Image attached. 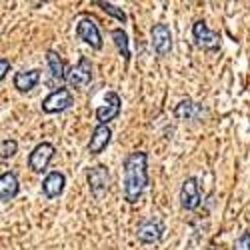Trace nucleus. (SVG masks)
<instances>
[{
    "instance_id": "obj_11",
    "label": "nucleus",
    "mask_w": 250,
    "mask_h": 250,
    "mask_svg": "<svg viewBox=\"0 0 250 250\" xmlns=\"http://www.w3.org/2000/svg\"><path fill=\"white\" fill-rule=\"evenodd\" d=\"M164 236V224L160 220H144L136 228V238L142 244H156Z\"/></svg>"
},
{
    "instance_id": "obj_15",
    "label": "nucleus",
    "mask_w": 250,
    "mask_h": 250,
    "mask_svg": "<svg viewBox=\"0 0 250 250\" xmlns=\"http://www.w3.org/2000/svg\"><path fill=\"white\" fill-rule=\"evenodd\" d=\"M20 192V182L14 172L0 174V200H12Z\"/></svg>"
},
{
    "instance_id": "obj_1",
    "label": "nucleus",
    "mask_w": 250,
    "mask_h": 250,
    "mask_svg": "<svg viewBox=\"0 0 250 250\" xmlns=\"http://www.w3.org/2000/svg\"><path fill=\"white\" fill-rule=\"evenodd\" d=\"M124 172V200L136 204L148 186V154L136 150L130 152L122 162Z\"/></svg>"
},
{
    "instance_id": "obj_14",
    "label": "nucleus",
    "mask_w": 250,
    "mask_h": 250,
    "mask_svg": "<svg viewBox=\"0 0 250 250\" xmlns=\"http://www.w3.org/2000/svg\"><path fill=\"white\" fill-rule=\"evenodd\" d=\"M40 82V70H20L14 74L12 84L18 92H30L32 88H36V84Z\"/></svg>"
},
{
    "instance_id": "obj_7",
    "label": "nucleus",
    "mask_w": 250,
    "mask_h": 250,
    "mask_svg": "<svg viewBox=\"0 0 250 250\" xmlns=\"http://www.w3.org/2000/svg\"><path fill=\"white\" fill-rule=\"evenodd\" d=\"M86 182L94 198H100L110 186V172L104 164H96L86 172Z\"/></svg>"
},
{
    "instance_id": "obj_18",
    "label": "nucleus",
    "mask_w": 250,
    "mask_h": 250,
    "mask_svg": "<svg viewBox=\"0 0 250 250\" xmlns=\"http://www.w3.org/2000/svg\"><path fill=\"white\" fill-rule=\"evenodd\" d=\"M112 40H114V44L120 52V56L124 58V62H130V42H128V34L124 32L122 28H114L112 30Z\"/></svg>"
},
{
    "instance_id": "obj_13",
    "label": "nucleus",
    "mask_w": 250,
    "mask_h": 250,
    "mask_svg": "<svg viewBox=\"0 0 250 250\" xmlns=\"http://www.w3.org/2000/svg\"><path fill=\"white\" fill-rule=\"evenodd\" d=\"M110 138H112V130L106 126V124H98V126L92 130V136L88 140V152L90 154H100L104 148L108 146Z\"/></svg>"
},
{
    "instance_id": "obj_3",
    "label": "nucleus",
    "mask_w": 250,
    "mask_h": 250,
    "mask_svg": "<svg viewBox=\"0 0 250 250\" xmlns=\"http://www.w3.org/2000/svg\"><path fill=\"white\" fill-rule=\"evenodd\" d=\"M72 104H74L72 92H70L68 88H64V86H60V88L52 90V92L42 100L40 108H42L44 114H60V112L68 110Z\"/></svg>"
},
{
    "instance_id": "obj_4",
    "label": "nucleus",
    "mask_w": 250,
    "mask_h": 250,
    "mask_svg": "<svg viewBox=\"0 0 250 250\" xmlns=\"http://www.w3.org/2000/svg\"><path fill=\"white\" fill-rule=\"evenodd\" d=\"M192 38L198 48L208 50V52H214L220 48V34L208 28V24L204 20H196L192 24Z\"/></svg>"
},
{
    "instance_id": "obj_16",
    "label": "nucleus",
    "mask_w": 250,
    "mask_h": 250,
    "mask_svg": "<svg viewBox=\"0 0 250 250\" xmlns=\"http://www.w3.org/2000/svg\"><path fill=\"white\" fill-rule=\"evenodd\" d=\"M46 62H48V68H50V82L56 84V82L66 80V66H64V60L56 50H48L46 52Z\"/></svg>"
},
{
    "instance_id": "obj_17",
    "label": "nucleus",
    "mask_w": 250,
    "mask_h": 250,
    "mask_svg": "<svg viewBox=\"0 0 250 250\" xmlns=\"http://www.w3.org/2000/svg\"><path fill=\"white\" fill-rule=\"evenodd\" d=\"M174 114L180 120H190V118L200 116V106H198V104H194L190 98H186V100L178 102V106L174 108Z\"/></svg>"
},
{
    "instance_id": "obj_10",
    "label": "nucleus",
    "mask_w": 250,
    "mask_h": 250,
    "mask_svg": "<svg viewBox=\"0 0 250 250\" xmlns=\"http://www.w3.org/2000/svg\"><path fill=\"white\" fill-rule=\"evenodd\" d=\"M200 204V186L194 176H188L180 188V206L184 210H196Z\"/></svg>"
},
{
    "instance_id": "obj_6",
    "label": "nucleus",
    "mask_w": 250,
    "mask_h": 250,
    "mask_svg": "<svg viewBox=\"0 0 250 250\" xmlns=\"http://www.w3.org/2000/svg\"><path fill=\"white\" fill-rule=\"evenodd\" d=\"M120 110H122V100L114 90H110V92L104 94V102L94 110V116H96L98 124H106L108 126L110 120L120 116Z\"/></svg>"
},
{
    "instance_id": "obj_22",
    "label": "nucleus",
    "mask_w": 250,
    "mask_h": 250,
    "mask_svg": "<svg viewBox=\"0 0 250 250\" xmlns=\"http://www.w3.org/2000/svg\"><path fill=\"white\" fill-rule=\"evenodd\" d=\"M8 72H10V60L8 58H0V82L6 78Z\"/></svg>"
},
{
    "instance_id": "obj_20",
    "label": "nucleus",
    "mask_w": 250,
    "mask_h": 250,
    "mask_svg": "<svg viewBox=\"0 0 250 250\" xmlns=\"http://www.w3.org/2000/svg\"><path fill=\"white\" fill-rule=\"evenodd\" d=\"M18 152V142L16 140H2L0 142V158L6 160V158H12L14 154Z\"/></svg>"
},
{
    "instance_id": "obj_9",
    "label": "nucleus",
    "mask_w": 250,
    "mask_h": 250,
    "mask_svg": "<svg viewBox=\"0 0 250 250\" xmlns=\"http://www.w3.org/2000/svg\"><path fill=\"white\" fill-rule=\"evenodd\" d=\"M150 42H152V48L158 56H166L170 50H172V32L170 28L158 22L150 28Z\"/></svg>"
},
{
    "instance_id": "obj_8",
    "label": "nucleus",
    "mask_w": 250,
    "mask_h": 250,
    "mask_svg": "<svg viewBox=\"0 0 250 250\" xmlns=\"http://www.w3.org/2000/svg\"><path fill=\"white\" fill-rule=\"evenodd\" d=\"M76 36L82 40V42H86L90 48H94V50L102 48V34L98 30L96 22L92 18H88V16H84L76 24Z\"/></svg>"
},
{
    "instance_id": "obj_2",
    "label": "nucleus",
    "mask_w": 250,
    "mask_h": 250,
    "mask_svg": "<svg viewBox=\"0 0 250 250\" xmlns=\"http://www.w3.org/2000/svg\"><path fill=\"white\" fill-rule=\"evenodd\" d=\"M92 70H94V66H92L90 58L88 56H80V60L66 72L68 86H72V88H86V86H90L92 76H94Z\"/></svg>"
},
{
    "instance_id": "obj_5",
    "label": "nucleus",
    "mask_w": 250,
    "mask_h": 250,
    "mask_svg": "<svg viewBox=\"0 0 250 250\" xmlns=\"http://www.w3.org/2000/svg\"><path fill=\"white\" fill-rule=\"evenodd\" d=\"M54 152H56V148H54V144H50V142L36 144V146L32 148V152H30V156H28V168L32 172H36V174L44 172L48 168L50 160L54 158Z\"/></svg>"
},
{
    "instance_id": "obj_19",
    "label": "nucleus",
    "mask_w": 250,
    "mask_h": 250,
    "mask_svg": "<svg viewBox=\"0 0 250 250\" xmlns=\"http://www.w3.org/2000/svg\"><path fill=\"white\" fill-rule=\"evenodd\" d=\"M96 4H98L104 12H108L110 16H114L116 20H120V22H126V14H124L122 8H118V6L110 4V2H102V0H96Z\"/></svg>"
},
{
    "instance_id": "obj_21",
    "label": "nucleus",
    "mask_w": 250,
    "mask_h": 250,
    "mask_svg": "<svg viewBox=\"0 0 250 250\" xmlns=\"http://www.w3.org/2000/svg\"><path fill=\"white\" fill-rule=\"evenodd\" d=\"M232 250H250V232H242V234L234 240Z\"/></svg>"
},
{
    "instance_id": "obj_12",
    "label": "nucleus",
    "mask_w": 250,
    "mask_h": 250,
    "mask_svg": "<svg viewBox=\"0 0 250 250\" xmlns=\"http://www.w3.org/2000/svg\"><path fill=\"white\" fill-rule=\"evenodd\" d=\"M64 184H66V176L62 172H58V170H52L42 180V192L48 200L58 198L62 194V190H64Z\"/></svg>"
}]
</instances>
